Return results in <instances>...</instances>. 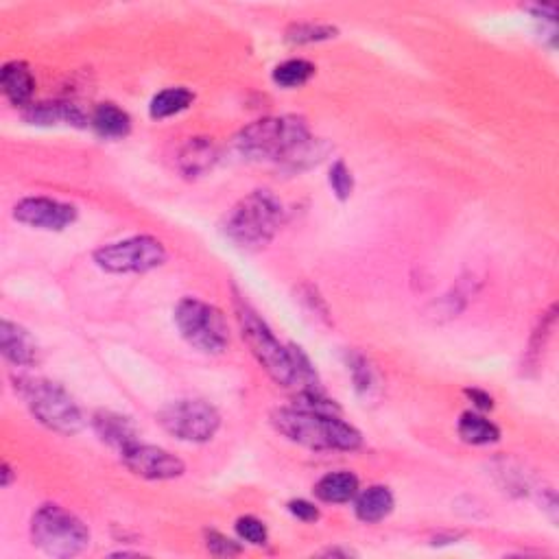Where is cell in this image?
<instances>
[{
    "instance_id": "21",
    "label": "cell",
    "mask_w": 559,
    "mask_h": 559,
    "mask_svg": "<svg viewBox=\"0 0 559 559\" xmlns=\"http://www.w3.org/2000/svg\"><path fill=\"white\" fill-rule=\"evenodd\" d=\"M457 433L463 442L472 446H487L501 439V431H498V426L494 422L472 411L461 413V418L457 422Z\"/></svg>"
},
{
    "instance_id": "24",
    "label": "cell",
    "mask_w": 559,
    "mask_h": 559,
    "mask_svg": "<svg viewBox=\"0 0 559 559\" xmlns=\"http://www.w3.org/2000/svg\"><path fill=\"white\" fill-rule=\"evenodd\" d=\"M315 70L317 68L311 62H306V59H287V62H282L273 70V81H276L280 88L287 90L302 88L311 81Z\"/></svg>"
},
{
    "instance_id": "9",
    "label": "cell",
    "mask_w": 559,
    "mask_h": 559,
    "mask_svg": "<svg viewBox=\"0 0 559 559\" xmlns=\"http://www.w3.org/2000/svg\"><path fill=\"white\" fill-rule=\"evenodd\" d=\"M94 263L110 273H147L166 263V249L156 236H132L97 249Z\"/></svg>"
},
{
    "instance_id": "12",
    "label": "cell",
    "mask_w": 559,
    "mask_h": 559,
    "mask_svg": "<svg viewBox=\"0 0 559 559\" xmlns=\"http://www.w3.org/2000/svg\"><path fill=\"white\" fill-rule=\"evenodd\" d=\"M0 350L3 356L18 367H33L40 361V348L29 332L14 324V321H0Z\"/></svg>"
},
{
    "instance_id": "26",
    "label": "cell",
    "mask_w": 559,
    "mask_h": 559,
    "mask_svg": "<svg viewBox=\"0 0 559 559\" xmlns=\"http://www.w3.org/2000/svg\"><path fill=\"white\" fill-rule=\"evenodd\" d=\"M236 533H239L241 540L254 546H263L269 540V531L265 527V522L254 516H243L236 520Z\"/></svg>"
},
{
    "instance_id": "2",
    "label": "cell",
    "mask_w": 559,
    "mask_h": 559,
    "mask_svg": "<svg viewBox=\"0 0 559 559\" xmlns=\"http://www.w3.org/2000/svg\"><path fill=\"white\" fill-rule=\"evenodd\" d=\"M271 424L280 435L291 442L313 450H359L363 444L361 433L341 415L321 413L302 407H284L273 411Z\"/></svg>"
},
{
    "instance_id": "8",
    "label": "cell",
    "mask_w": 559,
    "mask_h": 559,
    "mask_svg": "<svg viewBox=\"0 0 559 559\" xmlns=\"http://www.w3.org/2000/svg\"><path fill=\"white\" fill-rule=\"evenodd\" d=\"M158 422L166 433L180 442L204 444L217 435L221 426V415L204 400H175L158 413Z\"/></svg>"
},
{
    "instance_id": "29",
    "label": "cell",
    "mask_w": 559,
    "mask_h": 559,
    "mask_svg": "<svg viewBox=\"0 0 559 559\" xmlns=\"http://www.w3.org/2000/svg\"><path fill=\"white\" fill-rule=\"evenodd\" d=\"M466 396L477 404L479 409H483V411H487V409H492L494 407V400H492V396L490 394H485V391H481V389H466Z\"/></svg>"
},
{
    "instance_id": "25",
    "label": "cell",
    "mask_w": 559,
    "mask_h": 559,
    "mask_svg": "<svg viewBox=\"0 0 559 559\" xmlns=\"http://www.w3.org/2000/svg\"><path fill=\"white\" fill-rule=\"evenodd\" d=\"M328 182H330L332 193L337 195V199L346 201V199L352 197V193H354V175L348 169V164L343 162V160H337L335 164H332L330 175H328Z\"/></svg>"
},
{
    "instance_id": "27",
    "label": "cell",
    "mask_w": 559,
    "mask_h": 559,
    "mask_svg": "<svg viewBox=\"0 0 559 559\" xmlns=\"http://www.w3.org/2000/svg\"><path fill=\"white\" fill-rule=\"evenodd\" d=\"M206 546L212 555H219V557H232L241 553L239 544L230 538H225V535L217 531H206Z\"/></svg>"
},
{
    "instance_id": "28",
    "label": "cell",
    "mask_w": 559,
    "mask_h": 559,
    "mask_svg": "<svg viewBox=\"0 0 559 559\" xmlns=\"http://www.w3.org/2000/svg\"><path fill=\"white\" fill-rule=\"evenodd\" d=\"M289 511L297 520H302V522H315V520H319V509L313 503L304 501V498H297V501H291L289 503Z\"/></svg>"
},
{
    "instance_id": "18",
    "label": "cell",
    "mask_w": 559,
    "mask_h": 559,
    "mask_svg": "<svg viewBox=\"0 0 559 559\" xmlns=\"http://www.w3.org/2000/svg\"><path fill=\"white\" fill-rule=\"evenodd\" d=\"M90 127L101 138L121 140L132 132V118L114 103H101L94 107V112L90 114Z\"/></svg>"
},
{
    "instance_id": "23",
    "label": "cell",
    "mask_w": 559,
    "mask_h": 559,
    "mask_svg": "<svg viewBox=\"0 0 559 559\" xmlns=\"http://www.w3.org/2000/svg\"><path fill=\"white\" fill-rule=\"evenodd\" d=\"M339 29L332 25H324V22H293L284 31V40L289 44H315V42H326L337 38Z\"/></svg>"
},
{
    "instance_id": "3",
    "label": "cell",
    "mask_w": 559,
    "mask_h": 559,
    "mask_svg": "<svg viewBox=\"0 0 559 559\" xmlns=\"http://www.w3.org/2000/svg\"><path fill=\"white\" fill-rule=\"evenodd\" d=\"M284 221V208L269 190H254L236 204L223 223V232L239 247L254 252L273 241Z\"/></svg>"
},
{
    "instance_id": "17",
    "label": "cell",
    "mask_w": 559,
    "mask_h": 559,
    "mask_svg": "<svg viewBox=\"0 0 559 559\" xmlns=\"http://www.w3.org/2000/svg\"><path fill=\"white\" fill-rule=\"evenodd\" d=\"M0 88H3V94L11 105L29 107L35 92V79L29 66L22 62L5 64L3 70H0Z\"/></svg>"
},
{
    "instance_id": "7",
    "label": "cell",
    "mask_w": 559,
    "mask_h": 559,
    "mask_svg": "<svg viewBox=\"0 0 559 559\" xmlns=\"http://www.w3.org/2000/svg\"><path fill=\"white\" fill-rule=\"evenodd\" d=\"M175 324L186 343L204 354H221L230 343L223 313L217 306L201 302L197 297H184L177 304Z\"/></svg>"
},
{
    "instance_id": "15",
    "label": "cell",
    "mask_w": 559,
    "mask_h": 559,
    "mask_svg": "<svg viewBox=\"0 0 559 559\" xmlns=\"http://www.w3.org/2000/svg\"><path fill=\"white\" fill-rule=\"evenodd\" d=\"M219 151L212 138H190L177 156V166L182 175L195 180V177L206 175L214 164H217Z\"/></svg>"
},
{
    "instance_id": "31",
    "label": "cell",
    "mask_w": 559,
    "mask_h": 559,
    "mask_svg": "<svg viewBox=\"0 0 559 559\" xmlns=\"http://www.w3.org/2000/svg\"><path fill=\"white\" fill-rule=\"evenodd\" d=\"M324 555H352V551H339V549H328V551H324Z\"/></svg>"
},
{
    "instance_id": "4",
    "label": "cell",
    "mask_w": 559,
    "mask_h": 559,
    "mask_svg": "<svg viewBox=\"0 0 559 559\" xmlns=\"http://www.w3.org/2000/svg\"><path fill=\"white\" fill-rule=\"evenodd\" d=\"M16 389L25 398L33 418L59 435H77L86 418L68 391L46 378H18Z\"/></svg>"
},
{
    "instance_id": "5",
    "label": "cell",
    "mask_w": 559,
    "mask_h": 559,
    "mask_svg": "<svg viewBox=\"0 0 559 559\" xmlns=\"http://www.w3.org/2000/svg\"><path fill=\"white\" fill-rule=\"evenodd\" d=\"M31 540L49 557H77L90 546V529L73 511L49 503L31 518Z\"/></svg>"
},
{
    "instance_id": "19",
    "label": "cell",
    "mask_w": 559,
    "mask_h": 559,
    "mask_svg": "<svg viewBox=\"0 0 559 559\" xmlns=\"http://www.w3.org/2000/svg\"><path fill=\"white\" fill-rule=\"evenodd\" d=\"M356 492H359V477L348 470L330 472L315 483V496L319 501L332 503V505L354 501Z\"/></svg>"
},
{
    "instance_id": "22",
    "label": "cell",
    "mask_w": 559,
    "mask_h": 559,
    "mask_svg": "<svg viewBox=\"0 0 559 559\" xmlns=\"http://www.w3.org/2000/svg\"><path fill=\"white\" fill-rule=\"evenodd\" d=\"M193 101H195V94L186 88H166L151 99L149 114L151 118H156V121H162V118H171L175 114L188 110V107L193 105Z\"/></svg>"
},
{
    "instance_id": "20",
    "label": "cell",
    "mask_w": 559,
    "mask_h": 559,
    "mask_svg": "<svg viewBox=\"0 0 559 559\" xmlns=\"http://www.w3.org/2000/svg\"><path fill=\"white\" fill-rule=\"evenodd\" d=\"M348 370L352 376V383L356 389V396L361 400H376L383 391V380L372 361L363 356L361 352H350L348 354Z\"/></svg>"
},
{
    "instance_id": "13",
    "label": "cell",
    "mask_w": 559,
    "mask_h": 559,
    "mask_svg": "<svg viewBox=\"0 0 559 559\" xmlns=\"http://www.w3.org/2000/svg\"><path fill=\"white\" fill-rule=\"evenodd\" d=\"M92 428L94 433L101 437V442L116 448L118 453H123V450L138 442V431L134 422L121 413L97 411L92 415Z\"/></svg>"
},
{
    "instance_id": "1",
    "label": "cell",
    "mask_w": 559,
    "mask_h": 559,
    "mask_svg": "<svg viewBox=\"0 0 559 559\" xmlns=\"http://www.w3.org/2000/svg\"><path fill=\"white\" fill-rule=\"evenodd\" d=\"M236 151L247 160L282 162L291 169H306L317 164L330 149L315 140L302 116H271L241 129L234 138Z\"/></svg>"
},
{
    "instance_id": "14",
    "label": "cell",
    "mask_w": 559,
    "mask_h": 559,
    "mask_svg": "<svg viewBox=\"0 0 559 559\" xmlns=\"http://www.w3.org/2000/svg\"><path fill=\"white\" fill-rule=\"evenodd\" d=\"M25 121L31 125H73L83 127L90 125V116L81 112V107L75 103H31L25 110Z\"/></svg>"
},
{
    "instance_id": "11",
    "label": "cell",
    "mask_w": 559,
    "mask_h": 559,
    "mask_svg": "<svg viewBox=\"0 0 559 559\" xmlns=\"http://www.w3.org/2000/svg\"><path fill=\"white\" fill-rule=\"evenodd\" d=\"M14 219L35 230L62 232L77 221V208L51 197H27L16 204Z\"/></svg>"
},
{
    "instance_id": "30",
    "label": "cell",
    "mask_w": 559,
    "mask_h": 559,
    "mask_svg": "<svg viewBox=\"0 0 559 559\" xmlns=\"http://www.w3.org/2000/svg\"><path fill=\"white\" fill-rule=\"evenodd\" d=\"M3 487H9L11 485V481H14V470H11V466L9 463H3Z\"/></svg>"
},
{
    "instance_id": "6",
    "label": "cell",
    "mask_w": 559,
    "mask_h": 559,
    "mask_svg": "<svg viewBox=\"0 0 559 559\" xmlns=\"http://www.w3.org/2000/svg\"><path fill=\"white\" fill-rule=\"evenodd\" d=\"M236 319H239L241 335L245 343L256 356V361L265 367V372L276 380L278 385L291 389L295 380V365L291 348L282 346V343L273 335L271 328L265 324V319L260 317L252 306H249L241 297L234 300Z\"/></svg>"
},
{
    "instance_id": "16",
    "label": "cell",
    "mask_w": 559,
    "mask_h": 559,
    "mask_svg": "<svg viewBox=\"0 0 559 559\" xmlns=\"http://www.w3.org/2000/svg\"><path fill=\"white\" fill-rule=\"evenodd\" d=\"M394 511V494L385 485H370L354 496V514L367 525L385 520Z\"/></svg>"
},
{
    "instance_id": "10",
    "label": "cell",
    "mask_w": 559,
    "mask_h": 559,
    "mask_svg": "<svg viewBox=\"0 0 559 559\" xmlns=\"http://www.w3.org/2000/svg\"><path fill=\"white\" fill-rule=\"evenodd\" d=\"M121 461L129 472L147 481H171L182 477L186 470L184 461L171 455L169 450L140 442L123 450Z\"/></svg>"
}]
</instances>
